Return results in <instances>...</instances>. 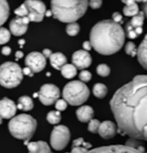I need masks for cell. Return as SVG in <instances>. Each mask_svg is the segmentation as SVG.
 I'll return each mask as SVG.
<instances>
[{"mask_svg": "<svg viewBox=\"0 0 147 153\" xmlns=\"http://www.w3.org/2000/svg\"><path fill=\"white\" fill-rule=\"evenodd\" d=\"M110 104L120 133L147 140V75H137L120 88Z\"/></svg>", "mask_w": 147, "mask_h": 153, "instance_id": "cell-1", "label": "cell"}, {"mask_svg": "<svg viewBox=\"0 0 147 153\" xmlns=\"http://www.w3.org/2000/svg\"><path fill=\"white\" fill-rule=\"evenodd\" d=\"M125 35L120 24L112 20L98 22L90 32L92 48L102 55H112L118 52L125 43Z\"/></svg>", "mask_w": 147, "mask_h": 153, "instance_id": "cell-2", "label": "cell"}, {"mask_svg": "<svg viewBox=\"0 0 147 153\" xmlns=\"http://www.w3.org/2000/svg\"><path fill=\"white\" fill-rule=\"evenodd\" d=\"M88 5V1H51V12L60 22L74 23L84 15Z\"/></svg>", "mask_w": 147, "mask_h": 153, "instance_id": "cell-3", "label": "cell"}, {"mask_svg": "<svg viewBox=\"0 0 147 153\" xmlns=\"http://www.w3.org/2000/svg\"><path fill=\"white\" fill-rule=\"evenodd\" d=\"M37 128V121L32 116L20 114L11 119L8 123V129L14 137L29 141L33 136Z\"/></svg>", "mask_w": 147, "mask_h": 153, "instance_id": "cell-4", "label": "cell"}, {"mask_svg": "<svg viewBox=\"0 0 147 153\" xmlns=\"http://www.w3.org/2000/svg\"><path fill=\"white\" fill-rule=\"evenodd\" d=\"M90 95V91L84 83L74 80L68 83L62 91V96L68 104L79 106L86 102Z\"/></svg>", "mask_w": 147, "mask_h": 153, "instance_id": "cell-5", "label": "cell"}, {"mask_svg": "<svg viewBox=\"0 0 147 153\" xmlns=\"http://www.w3.org/2000/svg\"><path fill=\"white\" fill-rule=\"evenodd\" d=\"M23 79V70L18 64L6 62L0 65V85L12 89L20 84Z\"/></svg>", "mask_w": 147, "mask_h": 153, "instance_id": "cell-6", "label": "cell"}, {"mask_svg": "<svg viewBox=\"0 0 147 153\" xmlns=\"http://www.w3.org/2000/svg\"><path fill=\"white\" fill-rule=\"evenodd\" d=\"M70 138V131L66 126H56L51 132L50 145L55 150H62L68 145Z\"/></svg>", "mask_w": 147, "mask_h": 153, "instance_id": "cell-7", "label": "cell"}, {"mask_svg": "<svg viewBox=\"0 0 147 153\" xmlns=\"http://www.w3.org/2000/svg\"><path fill=\"white\" fill-rule=\"evenodd\" d=\"M39 98L44 105H51L56 103L60 96V90L53 84H45L41 87Z\"/></svg>", "mask_w": 147, "mask_h": 153, "instance_id": "cell-8", "label": "cell"}, {"mask_svg": "<svg viewBox=\"0 0 147 153\" xmlns=\"http://www.w3.org/2000/svg\"><path fill=\"white\" fill-rule=\"evenodd\" d=\"M46 58L39 52H32L28 54L25 59L26 67L30 68L33 73L42 71L46 66Z\"/></svg>", "mask_w": 147, "mask_h": 153, "instance_id": "cell-9", "label": "cell"}, {"mask_svg": "<svg viewBox=\"0 0 147 153\" xmlns=\"http://www.w3.org/2000/svg\"><path fill=\"white\" fill-rule=\"evenodd\" d=\"M86 153H144V152L128 146L111 145L88 150Z\"/></svg>", "mask_w": 147, "mask_h": 153, "instance_id": "cell-10", "label": "cell"}, {"mask_svg": "<svg viewBox=\"0 0 147 153\" xmlns=\"http://www.w3.org/2000/svg\"><path fill=\"white\" fill-rule=\"evenodd\" d=\"M92 56L89 52L83 50H79L74 53L72 55V63L76 67V68L83 69L89 67L92 63Z\"/></svg>", "mask_w": 147, "mask_h": 153, "instance_id": "cell-11", "label": "cell"}, {"mask_svg": "<svg viewBox=\"0 0 147 153\" xmlns=\"http://www.w3.org/2000/svg\"><path fill=\"white\" fill-rule=\"evenodd\" d=\"M28 17H16L13 19L9 24L10 32L15 36H20L24 35L28 29V24L29 23Z\"/></svg>", "mask_w": 147, "mask_h": 153, "instance_id": "cell-12", "label": "cell"}, {"mask_svg": "<svg viewBox=\"0 0 147 153\" xmlns=\"http://www.w3.org/2000/svg\"><path fill=\"white\" fill-rule=\"evenodd\" d=\"M17 112V106L12 100L4 98L0 100V116L2 119H11Z\"/></svg>", "mask_w": 147, "mask_h": 153, "instance_id": "cell-13", "label": "cell"}, {"mask_svg": "<svg viewBox=\"0 0 147 153\" xmlns=\"http://www.w3.org/2000/svg\"><path fill=\"white\" fill-rule=\"evenodd\" d=\"M98 132L101 137L110 139L117 134V127L113 122L104 121L100 123Z\"/></svg>", "mask_w": 147, "mask_h": 153, "instance_id": "cell-14", "label": "cell"}, {"mask_svg": "<svg viewBox=\"0 0 147 153\" xmlns=\"http://www.w3.org/2000/svg\"><path fill=\"white\" fill-rule=\"evenodd\" d=\"M29 13L45 16L46 13V6L42 1H26L24 2Z\"/></svg>", "mask_w": 147, "mask_h": 153, "instance_id": "cell-15", "label": "cell"}, {"mask_svg": "<svg viewBox=\"0 0 147 153\" xmlns=\"http://www.w3.org/2000/svg\"><path fill=\"white\" fill-rule=\"evenodd\" d=\"M76 115L79 121L81 123H88L92 120L94 116V110L90 106H82L77 109Z\"/></svg>", "mask_w": 147, "mask_h": 153, "instance_id": "cell-16", "label": "cell"}, {"mask_svg": "<svg viewBox=\"0 0 147 153\" xmlns=\"http://www.w3.org/2000/svg\"><path fill=\"white\" fill-rule=\"evenodd\" d=\"M29 153H51L50 148L46 142H30L27 145Z\"/></svg>", "mask_w": 147, "mask_h": 153, "instance_id": "cell-17", "label": "cell"}, {"mask_svg": "<svg viewBox=\"0 0 147 153\" xmlns=\"http://www.w3.org/2000/svg\"><path fill=\"white\" fill-rule=\"evenodd\" d=\"M137 56L140 64L147 70V35L137 50Z\"/></svg>", "mask_w": 147, "mask_h": 153, "instance_id": "cell-18", "label": "cell"}, {"mask_svg": "<svg viewBox=\"0 0 147 153\" xmlns=\"http://www.w3.org/2000/svg\"><path fill=\"white\" fill-rule=\"evenodd\" d=\"M50 62L53 67L56 70H61L62 68L67 62V59L65 56L62 53H52L50 57Z\"/></svg>", "mask_w": 147, "mask_h": 153, "instance_id": "cell-19", "label": "cell"}, {"mask_svg": "<svg viewBox=\"0 0 147 153\" xmlns=\"http://www.w3.org/2000/svg\"><path fill=\"white\" fill-rule=\"evenodd\" d=\"M125 4L123 8V14L127 17H134L139 13V8L134 1H122Z\"/></svg>", "mask_w": 147, "mask_h": 153, "instance_id": "cell-20", "label": "cell"}, {"mask_svg": "<svg viewBox=\"0 0 147 153\" xmlns=\"http://www.w3.org/2000/svg\"><path fill=\"white\" fill-rule=\"evenodd\" d=\"M33 101L29 96H22L18 99L17 108L24 111H29L33 108Z\"/></svg>", "mask_w": 147, "mask_h": 153, "instance_id": "cell-21", "label": "cell"}, {"mask_svg": "<svg viewBox=\"0 0 147 153\" xmlns=\"http://www.w3.org/2000/svg\"><path fill=\"white\" fill-rule=\"evenodd\" d=\"M62 75L66 79H71L77 74V68L73 64H65L61 68Z\"/></svg>", "mask_w": 147, "mask_h": 153, "instance_id": "cell-22", "label": "cell"}, {"mask_svg": "<svg viewBox=\"0 0 147 153\" xmlns=\"http://www.w3.org/2000/svg\"><path fill=\"white\" fill-rule=\"evenodd\" d=\"M9 5L6 1H0V26L3 25L9 17Z\"/></svg>", "mask_w": 147, "mask_h": 153, "instance_id": "cell-23", "label": "cell"}, {"mask_svg": "<svg viewBox=\"0 0 147 153\" xmlns=\"http://www.w3.org/2000/svg\"><path fill=\"white\" fill-rule=\"evenodd\" d=\"M93 95L98 98H103L107 95V88L103 83H96L92 89Z\"/></svg>", "mask_w": 147, "mask_h": 153, "instance_id": "cell-24", "label": "cell"}, {"mask_svg": "<svg viewBox=\"0 0 147 153\" xmlns=\"http://www.w3.org/2000/svg\"><path fill=\"white\" fill-rule=\"evenodd\" d=\"M61 113L58 110H53V111L49 112L47 115V120L50 124H58L61 121Z\"/></svg>", "mask_w": 147, "mask_h": 153, "instance_id": "cell-25", "label": "cell"}, {"mask_svg": "<svg viewBox=\"0 0 147 153\" xmlns=\"http://www.w3.org/2000/svg\"><path fill=\"white\" fill-rule=\"evenodd\" d=\"M143 20L144 14L143 13V11H139V13L136 16L133 17L131 20L129 22V23L134 29H135V28L137 27H142L143 24Z\"/></svg>", "mask_w": 147, "mask_h": 153, "instance_id": "cell-26", "label": "cell"}, {"mask_svg": "<svg viewBox=\"0 0 147 153\" xmlns=\"http://www.w3.org/2000/svg\"><path fill=\"white\" fill-rule=\"evenodd\" d=\"M80 32V25L77 23H71L66 27V32L70 36H75Z\"/></svg>", "mask_w": 147, "mask_h": 153, "instance_id": "cell-27", "label": "cell"}, {"mask_svg": "<svg viewBox=\"0 0 147 153\" xmlns=\"http://www.w3.org/2000/svg\"><path fill=\"white\" fill-rule=\"evenodd\" d=\"M11 38V32L4 27L0 28V45L8 43Z\"/></svg>", "mask_w": 147, "mask_h": 153, "instance_id": "cell-28", "label": "cell"}, {"mask_svg": "<svg viewBox=\"0 0 147 153\" xmlns=\"http://www.w3.org/2000/svg\"><path fill=\"white\" fill-rule=\"evenodd\" d=\"M96 71L101 76H107L110 74V68L106 64H101L97 67Z\"/></svg>", "mask_w": 147, "mask_h": 153, "instance_id": "cell-29", "label": "cell"}, {"mask_svg": "<svg viewBox=\"0 0 147 153\" xmlns=\"http://www.w3.org/2000/svg\"><path fill=\"white\" fill-rule=\"evenodd\" d=\"M125 53L128 55L131 56L132 57L135 56L137 55V48L136 45L133 43V42H128L125 45Z\"/></svg>", "mask_w": 147, "mask_h": 153, "instance_id": "cell-30", "label": "cell"}, {"mask_svg": "<svg viewBox=\"0 0 147 153\" xmlns=\"http://www.w3.org/2000/svg\"><path fill=\"white\" fill-rule=\"evenodd\" d=\"M14 14H15L18 17H27L28 14H29V11H28L26 5L23 3V5H20V7H18V8L14 11Z\"/></svg>", "mask_w": 147, "mask_h": 153, "instance_id": "cell-31", "label": "cell"}, {"mask_svg": "<svg viewBox=\"0 0 147 153\" xmlns=\"http://www.w3.org/2000/svg\"><path fill=\"white\" fill-rule=\"evenodd\" d=\"M100 122L98 120H92L89 121V126H88V131L92 133H97L98 131V128L100 126Z\"/></svg>", "mask_w": 147, "mask_h": 153, "instance_id": "cell-32", "label": "cell"}, {"mask_svg": "<svg viewBox=\"0 0 147 153\" xmlns=\"http://www.w3.org/2000/svg\"><path fill=\"white\" fill-rule=\"evenodd\" d=\"M83 146V147H85V148L87 149L92 147V145H91L90 143L86 142L85 143L82 137L76 139L73 141V146Z\"/></svg>", "mask_w": 147, "mask_h": 153, "instance_id": "cell-33", "label": "cell"}, {"mask_svg": "<svg viewBox=\"0 0 147 153\" xmlns=\"http://www.w3.org/2000/svg\"><path fill=\"white\" fill-rule=\"evenodd\" d=\"M79 78L81 82H89L92 79V74L88 71H82L79 75Z\"/></svg>", "mask_w": 147, "mask_h": 153, "instance_id": "cell-34", "label": "cell"}, {"mask_svg": "<svg viewBox=\"0 0 147 153\" xmlns=\"http://www.w3.org/2000/svg\"><path fill=\"white\" fill-rule=\"evenodd\" d=\"M56 109L58 111H63L67 108L68 103L64 99H58L56 101Z\"/></svg>", "mask_w": 147, "mask_h": 153, "instance_id": "cell-35", "label": "cell"}, {"mask_svg": "<svg viewBox=\"0 0 147 153\" xmlns=\"http://www.w3.org/2000/svg\"><path fill=\"white\" fill-rule=\"evenodd\" d=\"M88 149L83 146H72L71 153H86Z\"/></svg>", "mask_w": 147, "mask_h": 153, "instance_id": "cell-36", "label": "cell"}, {"mask_svg": "<svg viewBox=\"0 0 147 153\" xmlns=\"http://www.w3.org/2000/svg\"><path fill=\"white\" fill-rule=\"evenodd\" d=\"M89 5L93 9H98L102 5V1H100V0H93V1H90L89 2Z\"/></svg>", "mask_w": 147, "mask_h": 153, "instance_id": "cell-37", "label": "cell"}, {"mask_svg": "<svg viewBox=\"0 0 147 153\" xmlns=\"http://www.w3.org/2000/svg\"><path fill=\"white\" fill-rule=\"evenodd\" d=\"M112 18H113V21L118 23V24H120V23H122V14H120V13L119 12L114 13V14H113L112 16Z\"/></svg>", "mask_w": 147, "mask_h": 153, "instance_id": "cell-38", "label": "cell"}, {"mask_svg": "<svg viewBox=\"0 0 147 153\" xmlns=\"http://www.w3.org/2000/svg\"><path fill=\"white\" fill-rule=\"evenodd\" d=\"M127 35L129 38H131V39H134V38H136L138 36V35L136 34V32H135L134 29L127 32Z\"/></svg>", "mask_w": 147, "mask_h": 153, "instance_id": "cell-39", "label": "cell"}, {"mask_svg": "<svg viewBox=\"0 0 147 153\" xmlns=\"http://www.w3.org/2000/svg\"><path fill=\"white\" fill-rule=\"evenodd\" d=\"M23 74L26 75V76H33V72L32 71L30 68H29L28 67L24 68L23 69Z\"/></svg>", "mask_w": 147, "mask_h": 153, "instance_id": "cell-40", "label": "cell"}, {"mask_svg": "<svg viewBox=\"0 0 147 153\" xmlns=\"http://www.w3.org/2000/svg\"><path fill=\"white\" fill-rule=\"evenodd\" d=\"M11 53V49L9 48V47H4L2 49V53L5 56H8L10 55Z\"/></svg>", "mask_w": 147, "mask_h": 153, "instance_id": "cell-41", "label": "cell"}, {"mask_svg": "<svg viewBox=\"0 0 147 153\" xmlns=\"http://www.w3.org/2000/svg\"><path fill=\"white\" fill-rule=\"evenodd\" d=\"M83 48H84V51H91V49H92V45H91L90 42H83Z\"/></svg>", "mask_w": 147, "mask_h": 153, "instance_id": "cell-42", "label": "cell"}, {"mask_svg": "<svg viewBox=\"0 0 147 153\" xmlns=\"http://www.w3.org/2000/svg\"><path fill=\"white\" fill-rule=\"evenodd\" d=\"M42 54H43V56L45 58H50V56L52 55V51L49 49H45L43 52H42Z\"/></svg>", "mask_w": 147, "mask_h": 153, "instance_id": "cell-43", "label": "cell"}, {"mask_svg": "<svg viewBox=\"0 0 147 153\" xmlns=\"http://www.w3.org/2000/svg\"><path fill=\"white\" fill-rule=\"evenodd\" d=\"M143 13L144 14V16L147 17V1H146L143 5Z\"/></svg>", "mask_w": 147, "mask_h": 153, "instance_id": "cell-44", "label": "cell"}, {"mask_svg": "<svg viewBox=\"0 0 147 153\" xmlns=\"http://www.w3.org/2000/svg\"><path fill=\"white\" fill-rule=\"evenodd\" d=\"M15 56H16V58H17V59H19L23 58V53L22 52V51H17V52H16V53H15Z\"/></svg>", "mask_w": 147, "mask_h": 153, "instance_id": "cell-45", "label": "cell"}, {"mask_svg": "<svg viewBox=\"0 0 147 153\" xmlns=\"http://www.w3.org/2000/svg\"><path fill=\"white\" fill-rule=\"evenodd\" d=\"M134 31H135V32H136L137 35H141V34H142V32H143V28H142V27L135 28Z\"/></svg>", "mask_w": 147, "mask_h": 153, "instance_id": "cell-46", "label": "cell"}, {"mask_svg": "<svg viewBox=\"0 0 147 153\" xmlns=\"http://www.w3.org/2000/svg\"><path fill=\"white\" fill-rule=\"evenodd\" d=\"M25 43H26V41H25L24 39H20V40L18 41V44L20 45L21 48L25 45Z\"/></svg>", "mask_w": 147, "mask_h": 153, "instance_id": "cell-47", "label": "cell"}, {"mask_svg": "<svg viewBox=\"0 0 147 153\" xmlns=\"http://www.w3.org/2000/svg\"><path fill=\"white\" fill-rule=\"evenodd\" d=\"M45 14H46L47 17H50L51 15H53L51 11H46V13H45Z\"/></svg>", "mask_w": 147, "mask_h": 153, "instance_id": "cell-48", "label": "cell"}, {"mask_svg": "<svg viewBox=\"0 0 147 153\" xmlns=\"http://www.w3.org/2000/svg\"><path fill=\"white\" fill-rule=\"evenodd\" d=\"M2 118L1 117V116H0V125L2 124Z\"/></svg>", "mask_w": 147, "mask_h": 153, "instance_id": "cell-49", "label": "cell"}]
</instances>
